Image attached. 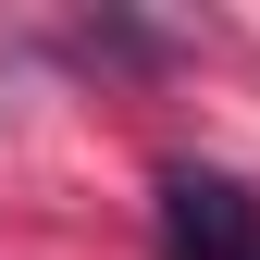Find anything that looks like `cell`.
<instances>
[{
  "label": "cell",
  "mask_w": 260,
  "mask_h": 260,
  "mask_svg": "<svg viewBox=\"0 0 260 260\" xmlns=\"http://www.w3.org/2000/svg\"><path fill=\"white\" fill-rule=\"evenodd\" d=\"M161 260H260V199L236 174H161Z\"/></svg>",
  "instance_id": "cell-1"
}]
</instances>
